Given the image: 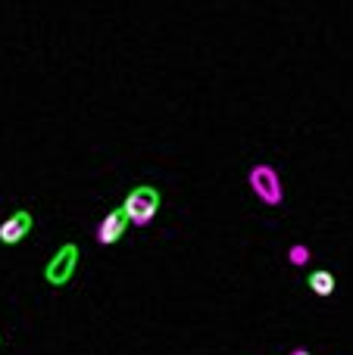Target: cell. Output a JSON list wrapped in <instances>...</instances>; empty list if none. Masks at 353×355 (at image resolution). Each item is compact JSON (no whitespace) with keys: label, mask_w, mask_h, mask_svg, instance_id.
<instances>
[{"label":"cell","mask_w":353,"mask_h":355,"mask_svg":"<svg viewBox=\"0 0 353 355\" xmlns=\"http://www.w3.org/2000/svg\"><path fill=\"white\" fill-rule=\"evenodd\" d=\"M160 190L150 187V184H138L135 190H131L129 196H125L122 209L129 212V221L138 227L150 225V221L156 218V212H160Z\"/></svg>","instance_id":"obj_1"},{"label":"cell","mask_w":353,"mask_h":355,"mask_svg":"<svg viewBox=\"0 0 353 355\" xmlns=\"http://www.w3.org/2000/svg\"><path fill=\"white\" fill-rule=\"evenodd\" d=\"M79 243H63L60 250L50 256V262L44 265V281L50 284V287H66L69 281H72L75 268H79Z\"/></svg>","instance_id":"obj_2"},{"label":"cell","mask_w":353,"mask_h":355,"mask_svg":"<svg viewBox=\"0 0 353 355\" xmlns=\"http://www.w3.org/2000/svg\"><path fill=\"white\" fill-rule=\"evenodd\" d=\"M247 181H250V190H254V193L260 196V202H266V206H279V202L285 200V187H281L279 172H275L272 166H266V162L250 168Z\"/></svg>","instance_id":"obj_3"},{"label":"cell","mask_w":353,"mask_h":355,"mask_svg":"<svg viewBox=\"0 0 353 355\" xmlns=\"http://www.w3.org/2000/svg\"><path fill=\"white\" fill-rule=\"evenodd\" d=\"M129 212H125L122 206H116V209H110V212L100 218V225H97V243H104V246H113V243H119V240L125 237V231H129Z\"/></svg>","instance_id":"obj_4"},{"label":"cell","mask_w":353,"mask_h":355,"mask_svg":"<svg viewBox=\"0 0 353 355\" xmlns=\"http://www.w3.org/2000/svg\"><path fill=\"white\" fill-rule=\"evenodd\" d=\"M31 225H35V218H31L28 209H19V212H13L10 218L0 225V243H3V246L22 243V240L31 234Z\"/></svg>","instance_id":"obj_5"},{"label":"cell","mask_w":353,"mask_h":355,"mask_svg":"<svg viewBox=\"0 0 353 355\" xmlns=\"http://www.w3.org/2000/svg\"><path fill=\"white\" fill-rule=\"evenodd\" d=\"M306 287L313 290V293L316 296H331L335 293V275H331V271H325V268H319V271H313L310 277H306Z\"/></svg>","instance_id":"obj_6"},{"label":"cell","mask_w":353,"mask_h":355,"mask_svg":"<svg viewBox=\"0 0 353 355\" xmlns=\"http://www.w3.org/2000/svg\"><path fill=\"white\" fill-rule=\"evenodd\" d=\"M288 259H291V265H306L310 262V250H306L304 243H294L291 250H288Z\"/></svg>","instance_id":"obj_7"},{"label":"cell","mask_w":353,"mask_h":355,"mask_svg":"<svg viewBox=\"0 0 353 355\" xmlns=\"http://www.w3.org/2000/svg\"><path fill=\"white\" fill-rule=\"evenodd\" d=\"M291 355H313V352H310V349H294Z\"/></svg>","instance_id":"obj_8"},{"label":"cell","mask_w":353,"mask_h":355,"mask_svg":"<svg viewBox=\"0 0 353 355\" xmlns=\"http://www.w3.org/2000/svg\"><path fill=\"white\" fill-rule=\"evenodd\" d=\"M0 340H3V337H0Z\"/></svg>","instance_id":"obj_9"}]
</instances>
